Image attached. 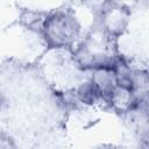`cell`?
<instances>
[{"instance_id": "1", "label": "cell", "mask_w": 149, "mask_h": 149, "mask_svg": "<svg viewBox=\"0 0 149 149\" xmlns=\"http://www.w3.org/2000/svg\"><path fill=\"white\" fill-rule=\"evenodd\" d=\"M43 27L45 38L55 45H66L77 34L76 22L65 14H57L47 19Z\"/></svg>"}]
</instances>
